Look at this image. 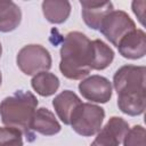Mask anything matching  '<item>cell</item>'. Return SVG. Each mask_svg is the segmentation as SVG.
<instances>
[{
  "label": "cell",
  "mask_w": 146,
  "mask_h": 146,
  "mask_svg": "<svg viewBox=\"0 0 146 146\" xmlns=\"http://www.w3.org/2000/svg\"><path fill=\"white\" fill-rule=\"evenodd\" d=\"M59 70L70 80H83L91 72V40L79 31L68 32L60 47Z\"/></svg>",
  "instance_id": "obj_1"
},
{
  "label": "cell",
  "mask_w": 146,
  "mask_h": 146,
  "mask_svg": "<svg viewBox=\"0 0 146 146\" xmlns=\"http://www.w3.org/2000/svg\"><path fill=\"white\" fill-rule=\"evenodd\" d=\"M38 99L31 91L17 90L0 103V117L6 127L18 129L23 135L33 137L32 120L36 111Z\"/></svg>",
  "instance_id": "obj_2"
},
{
  "label": "cell",
  "mask_w": 146,
  "mask_h": 146,
  "mask_svg": "<svg viewBox=\"0 0 146 146\" xmlns=\"http://www.w3.org/2000/svg\"><path fill=\"white\" fill-rule=\"evenodd\" d=\"M104 119L105 111L103 107L91 103H81L73 112L70 125L78 135L90 137L102 129Z\"/></svg>",
  "instance_id": "obj_3"
},
{
  "label": "cell",
  "mask_w": 146,
  "mask_h": 146,
  "mask_svg": "<svg viewBox=\"0 0 146 146\" xmlns=\"http://www.w3.org/2000/svg\"><path fill=\"white\" fill-rule=\"evenodd\" d=\"M145 66L123 65L113 75V87L117 97L146 95Z\"/></svg>",
  "instance_id": "obj_4"
},
{
  "label": "cell",
  "mask_w": 146,
  "mask_h": 146,
  "mask_svg": "<svg viewBox=\"0 0 146 146\" xmlns=\"http://www.w3.org/2000/svg\"><path fill=\"white\" fill-rule=\"evenodd\" d=\"M51 62L50 52L41 44L24 46L16 56L17 66L26 75H35L50 70Z\"/></svg>",
  "instance_id": "obj_5"
},
{
  "label": "cell",
  "mask_w": 146,
  "mask_h": 146,
  "mask_svg": "<svg viewBox=\"0 0 146 146\" xmlns=\"http://www.w3.org/2000/svg\"><path fill=\"white\" fill-rule=\"evenodd\" d=\"M136 30V24L132 18L123 10H113L103 19L99 31L113 44L117 46L120 40Z\"/></svg>",
  "instance_id": "obj_6"
},
{
  "label": "cell",
  "mask_w": 146,
  "mask_h": 146,
  "mask_svg": "<svg viewBox=\"0 0 146 146\" xmlns=\"http://www.w3.org/2000/svg\"><path fill=\"white\" fill-rule=\"evenodd\" d=\"M79 91L83 98L91 103H107L112 97V83L102 75H90L79 83Z\"/></svg>",
  "instance_id": "obj_7"
},
{
  "label": "cell",
  "mask_w": 146,
  "mask_h": 146,
  "mask_svg": "<svg viewBox=\"0 0 146 146\" xmlns=\"http://www.w3.org/2000/svg\"><path fill=\"white\" fill-rule=\"evenodd\" d=\"M128 130L129 123L124 119L120 116H112L96 133L97 136L90 146H120Z\"/></svg>",
  "instance_id": "obj_8"
},
{
  "label": "cell",
  "mask_w": 146,
  "mask_h": 146,
  "mask_svg": "<svg viewBox=\"0 0 146 146\" xmlns=\"http://www.w3.org/2000/svg\"><path fill=\"white\" fill-rule=\"evenodd\" d=\"M81 15L86 25L92 30H98L106 15L114 10V6L111 1H94V0H80Z\"/></svg>",
  "instance_id": "obj_9"
},
{
  "label": "cell",
  "mask_w": 146,
  "mask_h": 146,
  "mask_svg": "<svg viewBox=\"0 0 146 146\" xmlns=\"http://www.w3.org/2000/svg\"><path fill=\"white\" fill-rule=\"evenodd\" d=\"M120 55L128 59H139L146 54V34L136 29L124 35L116 46Z\"/></svg>",
  "instance_id": "obj_10"
},
{
  "label": "cell",
  "mask_w": 146,
  "mask_h": 146,
  "mask_svg": "<svg viewBox=\"0 0 146 146\" xmlns=\"http://www.w3.org/2000/svg\"><path fill=\"white\" fill-rule=\"evenodd\" d=\"M81 103L79 96L72 90H63L52 99V106L58 119L66 125H70L71 116Z\"/></svg>",
  "instance_id": "obj_11"
},
{
  "label": "cell",
  "mask_w": 146,
  "mask_h": 146,
  "mask_svg": "<svg viewBox=\"0 0 146 146\" xmlns=\"http://www.w3.org/2000/svg\"><path fill=\"white\" fill-rule=\"evenodd\" d=\"M31 129L32 131H35L43 136H54L60 131L62 127L51 111L46 107H40L36 108L34 113Z\"/></svg>",
  "instance_id": "obj_12"
},
{
  "label": "cell",
  "mask_w": 146,
  "mask_h": 146,
  "mask_svg": "<svg viewBox=\"0 0 146 146\" xmlns=\"http://www.w3.org/2000/svg\"><path fill=\"white\" fill-rule=\"evenodd\" d=\"M41 8L43 16L51 24L66 22L72 9L71 2L67 0H44L41 3Z\"/></svg>",
  "instance_id": "obj_13"
},
{
  "label": "cell",
  "mask_w": 146,
  "mask_h": 146,
  "mask_svg": "<svg viewBox=\"0 0 146 146\" xmlns=\"http://www.w3.org/2000/svg\"><path fill=\"white\" fill-rule=\"evenodd\" d=\"M22 21V10L13 1L0 0V32L8 33L18 27Z\"/></svg>",
  "instance_id": "obj_14"
},
{
  "label": "cell",
  "mask_w": 146,
  "mask_h": 146,
  "mask_svg": "<svg viewBox=\"0 0 146 146\" xmlns=\"http://www.w3.org/2000/svg\"><path fill=\"white\" fill-rule=\"evenodd\" d=\"M31 86L38 95L42 97H49L58 90L59 79L51 72H40L33 75L31 80Z\"/></svg>",
  "instance_id": "obj_15"
},
{
  "label": "cell",
  "mask_w": 146,
  "mask_h": 146,
  "mask_svg": "<svg viewBox=\"0 0 146 146\" xmlns=\"http://www.w3.org/2000/svg\"><path fill=\"white\" fill-rule=\"evenodd\" d=\"M91 44H92L91 70H96V71L105 70L106 67H108L111 65V63L114 59L113 49L99 39L92 40Z\"/></svg>",
  "instance_id": "obj_16"
},
{
  "label": "cell",
  "mask_w": 146,
  "mask_h": 146,
  "mask_svg": "<svg viewBox=\"0 0 146 146\" xmlns=\"http://www.w3.org/2000/svg\"><path fill=\"white\" fill-rule=\"evenodd\" d=\"M0 146H23V133L13 127H0Z\"/></svg>",
  "instance_id": "obj_17"
},
{
  "label": "cell",
  "mask_w": 146,
  "mask_h": 146,
  "mask_svg": "<svg viewBox=\"0 0 146 146\" xmlns=\"http://www.w3.org/2000/svg\"><path fill=\"white\" fill-rule=\"evenodd\" d=\"M145 128L143 125H133L129 128L122 143V146H146L145 144Z\"/></svg>",
  "instance_id": "obj_18"
},
{
  "label": "cell",
  "mask_w": 146,
  "mask_h": 146,
  "mask_svg": "<svg viewBox=\"0 0 146 146\" xmlns=\"http://www.w3.org/2000/svg\"><path fill=\"white\" fill-rule=\"evenodd\" d=\"M144 8H145V1H141L140 8H139V1H133L132 2V11L135 15L138 17L139 22L144 25Z\"/></svg>",
  "instance_id": "obj_19"
},
{
  "label": "cell",
  "mask_w": 146,
  "mask_h": 146,
  "mask_svg": "<svg viewBox=\"0 0 146 146\" xmlns=\"http://www.w3.org/2000/svg\"><path fill=\"white\" fill-rule=\"evenodd\" d=\"M1 82H2V74H1V72H0V86H1Z\"/></svg>",
  "instance_id": "obj_20"
},
{
  "label": "cell",
  "mask_w": 146,
  "mask_h": 146,
  "mask_svg": "<svg viewBox=\"0 0 146 146\" xmlns=\"http://www.w3.org/2000/svg\"><path fill=\"white\" fill-rule=\"evenodd\" d=\"M1 54H2V46H1V43H0V57H1Z\"/></svg>",
  "instance_id": "obj_21"
}]
</instances>
